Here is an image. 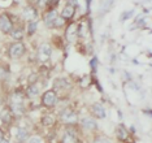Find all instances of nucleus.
<instances>
[{
    "label": "nucleus",
    "instance_id": "13",
    "mask_svg": "<svg viewBox=\"0 0 152 143\" xmlns=\"http://www.w3.org/2000/svg\"><path fill=\"white\" fill-rule=\"evenodd\" d=\"M16 138L18 141H25L27 138V130L26 129H22V128H18L16 131Z\"/></svg>",
    "mask_w": 152,
    "mask_h": 143
},
{
    "label": "nucleus",
    "instance_id": "24",
    "mask_svg": "<svg viewBox=\"0 0 152 143\" xmlns=\"http://www.w3.org/2000/svg\"><path fill=\"white\" fill-rule=\"evenodd\" d=\"M29 143H42V139H40L39 137H33L29 141Z\"/></svg>",
    "mask_w": 152,
    "mask_h": 143
},
{
    "label": "nucleus",
    "instance_id": "10",
    "mask_svg": "<svg viewBox=\"0 0 152 143\" xmlns=\"http://www.w3.org/2000/svg\"><path fill=\"white\" fill-rule=\"evenodd\" d=\"M57 18V13L56 10H51L50 13L46 16V18H44V22H46L47 26H52L53 25V21Z\"/></svg>",
    "mask_w": 152,
    "mask_h": 143
},
{
    "label": "nucleus",
    "instance_id": "19",
    "mask_svg": "<svg viewBox=\"0 0 152 143\" xmlns=\"http://www.w3.org/2000/svg\"><path fill=\"white\" fill-rule=\"evenodd\" d=\"M22 35H23L22 31L18 30V29H17V30H13V33H12V37L15 38V39H21Z\"/></svg>",
    "mask_w": 152,
    "mask_h": 143
},
{
    "label": "nucleus",
    "instance_id": "14",
    "mask_svg": "<svg viewBox=\"0 0 152 143\" xmlns=\"http://www.w3.org/2000/svg\"><path fill=\"white\" fill-rule=\"evenodd\" d=\"M38 94H39V87L35 86V85L29 86V89H27V96L29 98H35Z\"/></svg>",
    "mask_w": 152,
    "mask_h": 143
},
{
    "label": "nucleus",
    "instance_id": "26",
    "mask_svg": "<svg viewBox=\"0 0 152 143\" xmlns=\"http://www.w3.org/2000/svg\"><path fill=\"white\" fill-rule=\"evenodd\" d=\"M3 139H4V134H3V131L0 130V142H1Z\"/></svg>",
    "mask_w": 152,
    "mask_h": 143
},
{
    "label": "nucleus",
    "instance_id": "22",
    "mask_svg": "<svg viewBox=\"0 0 152 143\" xmlns=\"http://www.w3.org/2000/svg\"><path fill=\"white\" fill-rule=\"evenodd\" d=\"M95 143H112V141L108 138H105V137H100V138L96 139Z\"/></svg>",
    "mask_w": 152,
    "mask_h": 143
},
{
    "label": "nucleus",
    "instance_id": "20",
    "mask_svg": "<svg viewBox=\"0 0 152 143\" xmlns=\"http://www.w3.org/2000/svg\"><path fill=\"white\" fill-rule=\"evenodd\" d=\"M63 143H75V141H74V138L72 137L70 134H66L64 137V141H63Z\"/></svg>",
    "mask_w": 152,
    "mask_h": 143
},
{
    "label": "nucleus",
    "instance_id": "23",
    "mask_svg": "<svg viewBox=\"0 0 152 143\" xmlns=\"http://www.w3.org/2000/svg\"><path fill=\"white\" fill-rule=\"evenodd\" d=\"M78 34H79V35H82V37H85L86 34H87V33H86V25H85V23H82V25L79 26Z\"/></svg>",
    "mask_w": 152,
    "mask_h": 143
},
{
    "label": "nucleus",
    "instance_id": "25",
    "mask_svg": "<svg viewBox=\"0 0 152 143\" xmlns=\"http://www.w3.org/2000/svg\"><path fill=\"white\" fill-rule=\"evenodd\" d=\"M47 1H48V0H38V4H39V7H44Z\"/></svg>",
    "mask_w": 152,
    "mask_h": 143
},
{
    "label": "nucleus",
    "instance_id": "27",
    "mask_svg": "<svg viewBox=\"0 0 152 143\" xmlns=\"http://www.w3.org/2000/svg\"><path fill=\"white\" fill-rule=\"evenodd\" d=\"M82 86H87V78H83V83H82Z\"/></svg>",
    "mask_w": 152,
    "mask_h": 143
},
{
    "label": "nucleus",
    "instance_id": "15",
    "mask_svg": "<svg viewBox=\"0 0 152 143\" xmlns=\"http://www.w3.org/2000/svg\"><path fill=\"white\" fill-rule=\"evenodd\" d=\"M116 133H117V137H118L120 139H122V141H125V139L127 138V131H126V129L124 126H118V128H117Z\"/></svg>",
    "mask_w": 152,
    "mask_h": 143
},
{
    "label": "nucleus",
    "instance_id": "9",
    "mask_svg": "<svg viewBox=\"0 0 152 143\" xmlns=\"http://www.w3.org/2000/svg\"><path fill=\"white\" fill-rule=\"evenodd\" d=\"M12 112L16 116H22L23 114V106L21 102H13L12 103Z\"/></svg>",
    "mask_w": 152,
    "mask_h": 143
},
{
    "label": "nucleus",
    "instance_id": "12",
    "mask_svg": "<svg viewBox=\"0 0 152 143\" xmlns=\"http://www.w3.org/2000/svg\"><path fill=\"white\" fill-rule=\"evenodd\" d=\"M0 118H1V121L4 124H11V121H12L11 112H9L8 109H3L1 113H0Z\"/></svg>",
    "mask_w": 152,
    "mask_h": 143
},
{
    "label": "nucleus",
    "instance_id": "4",
    "mask_svg": "<svg viewBox=\"0 0 152 143\" xmlns=\"http://www.w3.org/2000/svg\"><path fill=\"white\" fill-rule=\"evenodd\" d=\"M56 99H57V98H56V94H55V91H47L43 95V103H44V106H47V107L55 106Z\"/></svg>",
    "mask_w": 152,
    "mask_h": 143
},
{
    "label": "nucleus",
    "instance_id": "6",
    "mask_svg": "<svg viewBox=\"0 0 152 143\" xmlns=\"http://www.w3.org/2000/svg\"><path fill=\"white\" fill-rule=\"evenodd\" d=\"M61 118H63V121H65L66 124H75L77 122V114H75L74 112H72V111L64 112Z\"/></svg>",
    "mask_w": 152,
    "mask_h": 143
},
{
    "label": "nucleus",
    "instance_id": "7",
    "mask_svg": "<svg viewBox=\"0 0 152 143\" xmlns=\"http://www.w3.org/2000/svg\"><path fill=\"white\" fill-rule=\"evenodd\" d=\"M81 124H82V126H83L85 129H87V130H94V129H96V122H95V120H92L91 117L82 118Z\"/></svg>",
    "mask_w": 152,
    "mask_h": 143
},
{
    "label": "nucleus",
    "instance_id": "2",
    "mask_svg": "<svg viewBox=\"0 0 152 143\" xmlns=\"http://www.w3.org/2000/svg\"><path fill=\"white\" fill-rule=\"evenodd\" d=\"M0 30H1L3 33H9V31H12V21L8 17V15H5V13L0 15Z\"/></svg>",
    "mask_w": 152,
    "mask_h": 143
},
{
    "label": "nucleus",
    "instance_id": "21",
    "mask_svg": "<svg viewBox=\"0 0 152 143\" xmlns=\"http://www.w3.org/2000/svg\"><path fill=\"white\" fill-rule=\"evenodd\" d=\"M53 25L56 26V27L63 26V25H64V18H63V17H60V18H56V20L53 21Z\"/></svg>",
    "mask_w": 152,
    "mask_h": 143
},
{
    "label": "nucleus",
    "instance_id": "28",
    "mask_svg": "<svg viewBox=\"0 0 152 143\" xmlns=\"http://www.w3.org/2000/svg\"><path fill=\"white\" fill-rule=\"evenodd\" d=\"M0 143H9L8 141H7V139H3V141L1 142H0Z\"/></svg>",
    "mask_w": 152,
    "mask_h": 143
},
{
    "label": "nucleus",
    "instance_id": "16",
    "mask_svg": "<svg viewBox=\"0 0 152 143\" xmlns=\"http://www.w3.org/2000/svg\"><path fill=\"white\" fill-rule=\"evenodd\" d=\"M42 124L46 125V126H51V125L55 124V117L51 116V114H47V116H44L42 118Z\"/></svg>",
    "mask_w": 152,
    "mask_h": 143
},
{
    "label": "nucleus",
    "instance_id": "8",
    "mask_svg": "<svg viewBox=\"0 0 152 143\" xmlns=\"http://www.w3.org/2000/svg\"><path fill=\"white\" fill-rule=\"evenodd\" d=\"M35 17H37V12H35V9L34 8L27 7V8L23 9V18L27 20L29 22H31L33 20H35Z\"/></svg>",
    "mask_w": 152,
    "mask_h": 143
},
{
    "label": "nucleus",
    "instance_id": "11",
    "mask_svg": "<svg viewBox=\"0 0 152 143\" xmlns=\"http://www.w3.org/2000/svg\"><path fill=\"white\" fill-rule=\"evenodd\" d=\"M73 15H74V7L68 5V7H65V8L63 9L61 17H63V18H72Z\"/></svg>",
    "mask_w": 152,
    "mask_h": 143
},
{
    "label": "nucleus",
    "instance_id": "18",
    "mask_svg": "<svg viewBox=\"0 0 152 143\" xmlns=\"http://www.w3.org/2000/svg\"><path fill=\"white\" fill-rule=\"evenodd\" d=\"M35 30H37V23L35 22H29V25H27V33L29 34H34L35 33Z\"/></svg>",
    "mask_w": 152,
    "mask_h": 143
},
{
    "label": "nucleus",
    "instance_id": "1",
    "mask_svg": "<svg viewBox=\"0 0 152 143\" xmlns=\"http://www.w3.org/2000/svg\"><path fill=\"white\" fill-rule=\"evenodd\" d=\"M23 52H25V47H23V44L21 42H17V43L12 44L11 48H9V55H11V57H13V59L21 57L23 55Z\"/></svg>",
    "mask_w": 152,
    "mask_h": 143
},
{
    "label": "nucleus",
    "instance_id": "3",
    "mask_svg": "<svg viewBox=\"0 0 152 143\" xmlns=\"http://www.w3.org/2000/svg\"><path fill=\"white\" fill-rule=\"evenodd\" d=\"M51 54H52V50L48 44H42L39 47V51H38V59L40 61H47L48 59L51 57Z\"/></svg>",
    "mask_w": 152,
    "mask_h": 143
},
{
    "label": "nucleus",
    "instance_id": "5",
    "mask_svg": "<svg viewBox=\"0 0 152 143\" xmlns=\"http://www.w3.org/2000/svg\"><path fill=\"white\" fill-rule=\"evenodd\" d=\"M91 111H92V113H94L96 117H99V118H104V117L107 116V112H105L104 107H103L102 104H99V103L92 104Z\"/></svg>",
    "mask_w": 152,
    "mask_h": 143
},
{
    "label": "nucleus",
    "instance_id": "17",
    "mask_svg": "<svg viewBox=\"0 0 152 143\" xmlns=\"http://www.w3.org/2000/svg\"><path fill=\"white\" fill-rule=\"evenodd\" d=\"M74 35H75V25H70L68 27V31H66V37L69 40H73L74 39Z\"/></svg>",
    "mask_w": 152,
    "mask_h": 143
}]
</instances>
